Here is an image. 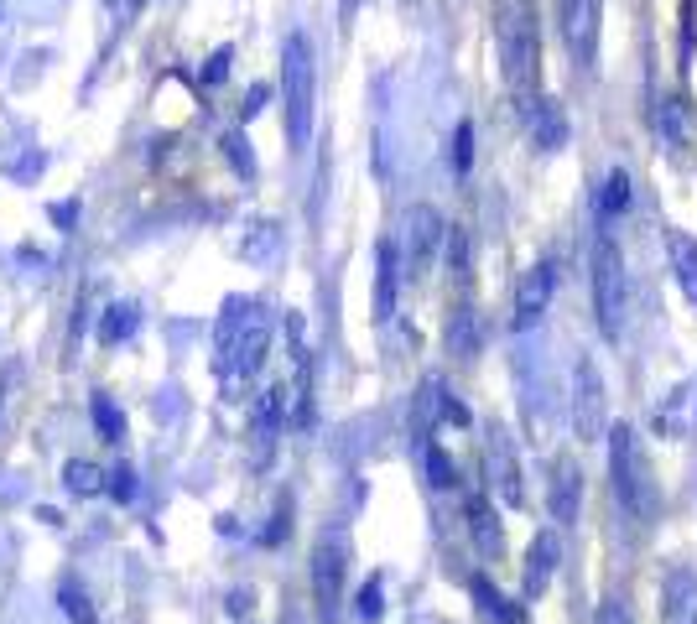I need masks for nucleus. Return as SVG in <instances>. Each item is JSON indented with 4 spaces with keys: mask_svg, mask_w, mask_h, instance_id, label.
I'll list each match as a JSON object with an SVG mask.
<instances>
[{
    "mask_svg": "<svg viewBox=\"0 0 697 624\" xmlns=\"http://www.w3.org/2000/svg\"><path fill=\"white\" fill-rule=\"evenodd\" d=\"M229 63H235V47H214V52H209V63H203V73H198V78L214 89V84H224V78H229Z\"/></svg>",
    "mask_w": 697,
    "mask_h": 624,
    "instance_id": "nucleus-33",
    "label": "nucleus"
},
{
    "mask_svg": "<svg viewBox=\"0 0 697 624\" xmlns=\"http://www.w3.org/2000/svg\"><path fill=\"white\" fill-rule=\"evenodd\" d=\"M453 167L458 172L474 167V125L469 120H458V130H453Z\"/></svg>",
    "mask_w": 697,
    "mask_h": 624,
    "instance_id": "nucleus-32",
    "label": "nucleus"
},
{
    "mask_svg": "<svg viewBox=\"0 0 697 624\" xmlns=\"http://www.w3.org/2000/svg\"><path fill=\"white\" fill-rule=\"evenodd\" d=\"M110 494H115V500H136V474H131L125 463L110 474Z\"/></svg>",
    "mask_w": 697,
    "mask_h": 624,
    "instance_id": "nucleus-35",
    "label": "nucleus"
},
{
    "mask_svg": "<svg viewBox=\"0 0 697 624\" xmlns=\"http://www.w3.org/2000/svg\"><path fill=\"white\" fill-rule=\"evenodd\" d=\"M422 463H427L432 489H453V484H458V468H453V458L437 448V442H427V448H422Z\"/></svg>",
    "mask_w": 697,
    "mask_h": 624,
    "instance_id": "nucleus-25",
    "label": "nucleus"
},
{
    "mask_svg": "<svg viewBox=\"0 0 697 624\" xmlns=\"http://www.w3.org/2000/svg\"><path fill=\"white\" fill-rule=\"evenodd\" d=\"M593 208H599V219H619L630 208V172L614 167L599 177V193H593Z\"/></svg>",
    "mask_w": 697,
    "mask_h": 624,
    "instance_id": "nucleus-22",
    "label": "nucleus"
},
{
    "mask_svg": "<svg viewBox=\"0 0 697 624\" xmlns=\"http://www.w3.org/2000/svg\"><path fill=\"white\" fill-rule=\"evenodd\" d=\"M68 489H73V494H99V489H105V474H99L94 463L73 458V463H68Z\"/></svg>",
    "mask_w": 697,
    "mask_h": 624,
    "instance_id": "nucleus-30",
    "label": "nucleus"
},
{
    "mask_svg": "<svg viewBox=\"0 0 697 624\" xmlns=\"http://www.w3.org/2000/svg\"><path fill=\"white\" fill-rule=\"evenodd\" d=\"M401 266H406V276H422V271H432V260L448 250V224H443V214H437L432 203H417V208H406L401 214Z\"/></svg>",
    "mask_w": 697,
    "mask_h": 624,
    "instance_id": "nucleus-6",
    "label": "nucleus"
},
{
    "mask_svg": "<svg viewBox=\"0 0 697 624\" xmlns=\"http://www.w3.org/2000/svg\"><path fill=\"white\" fill-rule=\"evenodd\" d=\"M271 349V312L250 297H229L219 318V375H255Z\"/></svg>",
    "mask_w": 697,
    "mask_h": 624,
    "instance_id": "nucleus-3",
    "label": "nucleus"
},
{
    "mask_svg": "<svg viewBox=\"0 0 697 624\" xmlns=\"http://www.w3.org/2000/svg\"><path fill=\"white\" fill-rule=\"evenodd\" d=\"M89 411H94V427L105 432L110 442H120V437H125V416H120V406H115L110 396H99V390H94V406H89Z\"/></svg>",
    "mask_w": 697,
    "mask_h": 624,
    "instance_id": "nucleus-28",
    "label": "nucleus"
},
{
    "mask_svg": "<svg viewBox=\"0 0 697 624\" xmlns=\"http://www.w3.org/2000/svg\"><path fill=\"white\" fill-rule=\"evenodd\" d=\"M276 229H281V224H271V219H266V234H255V240L245 245V255H250V260H261V255H271V250L281 245V234H276Z\"/></svg>",
    "mask_w": 697,
    "mask_h": 624,
    "instance_id": "nucleus-34",
    "label": "nucleus"
},
{
    "mask_svg": "<svg viewBox=\"0 0 697 624\" xmlns=\"http://www.w3.org/2000/svg\"><path fill=\"white\" fill-rule=\"evenodd\" d=\"M588 276H593V318H599V333L604 338H619L625 333V318H630V276H625V255L609 234L593 240V255H588Z\"/></svg>",
    "mask_w": 697,
    "mask_h": 624,
    "instance_id": "nucleus-5",
    "label": "nucleus"
},
{
    "mask_svg": "<svg viewBox=\"0 0 697 624\" xmlns=\"http://www.w3.org/2000/svg\"><path fill=\"white\" fill-rule=\"evenodd\" d=\"M396 286H401V250L396 240H380L375 245V318L391 323L396 312Z\"/></svg>",
    "mask_w": 697,
    "mask_h": 624,
    "instance_id": "nucleus-17",
    "label": "nucleus"
},
{
    "mask_svg": "<svg viewBox=\"0 0 697 624\" xmlns=\"http://www.w3.org/2000/svg\"><path fill=\"white\" fill-rule=\"evenodd\" d=\"M344 572H349V536L344 531H323L313 546V598L318 614L333 624L344 604Z\"/></svg>",
    "mask_w": 697,
    "mask_h": 624,
    "instance_id": "nucleus-7",
    "label": "nucleus"
},
{
    "mask_svg": "<svg viewBox=\"0 0 697 624\" xmlns=\"http://www.w3.org/2000/svg\"><path fill=\"white\" fill-rule=\"evenodd\" d=\"M261 104H271V84H250L245 110H240V115H245V120H250V115H261Z\"/></svg>",
    "mask_w": 697,
    "mask_h": 624,
    "instance_id": "nucleus-37",
    "label": "nucleus"
},
{
    "mask_svg": "<svg viewBox=\"0 0 697 624\" xmlns=\"http://www.w3.org/2000/svg\"><path fill=\"white\" fill-rule=\"evenodd\" d=\"M547 510L557 526H573L578 510H583V468L573 458H557L552 463V484H547Z\"/></svg>",
    "mask_w": 697,
    "mask_h": 624,
    "instance_id": "nucleus-13",
    "label": "nucleus"
},
{
    "mask_svg": "<svg viewBox=\"0 0 697 624\" xmlns=\"http://www.w3.org/2000/svg\"><path fill=\"white\" fill-rule=\"evenodd\" d=\"M136 328H141V307L136 302H115V307L99 312V344H125Z\"/></svg>",
    "mask_w": 697,
    "mask_h": 624,
    "instance_id": "nucleus-23",
    "label": "nucleus"
},
{
    "mask_svg": "<svg viewBox=\"0 0 697 624\" xmlns=\"http://www.w3.org/2000/svg\"><path fill=\"white\" fill-rule=\"evenodd\" d=\"M469 588H474V598H479V609H484L489 619H495V624H531V619H526V609L515 604V598H505L495 583L484 578V572H474V578H469Z\"/></svg>",
    "mask_w": 697,
    "mask_h": 624,
    "instance_id": "nucleus-20",
    "label": "nucleus"
},
{
    "mask_svg": "<svg viewBox=\"0 0 697 624\" xmlns=\"http://www.w3.org/2000/svg\"><path fill=\"white\" fill-rule=\"evenodd\" d=\"M651 427H656L666 442H682V437L692 432V385H687V380H682V385H671L666 396L656 401Z\"/></svg>",
    "mask_w": 697,
    "mask_h": 624,
    "instance_id": "nucleus-15",
    "label": "nucleus"
},
{
    "mask_svg": "<svg viewBox=\"0 0 697 624\" xmlns=\"http://www.w3.org/2000/svg\"><path fill=\"white\" fill-rule=\"evenodd\" d=\"M339 11H344V21H349V16L359 11V0H339Z\"/></svg>",
    "mask_w": 697,
    "mask_h": 624,
    "instance_id": "nucleus-39",
    "label": "nucleus"
},
{
    "mask_svg": "<svg viewBox=\"0 0 697 624\" xmlns=\"http://www.w3.org/2000/svg\"><path fill=\"white\" fill-rule=\"evenodd\" d=\"M609 484H614V500L625 505L635 520H656V510H661L656 474H651V458H645L640 432L630 422L609 427Z\"/></svg>",
    "mask_w": 697,
    "mask_h": 624,
    "instance_id": "nucleus-2",
    "label": "nucleus"
},
{
    "mask_svg": "<svg viewBox=\"0 0 697 624\" xmlns=\"http://www.w3.org/2000/svg\"><path fill=\"white\" fill-rule=\"evenodd\" d=\"M73 219H79V203H53V224H73Z\"/></svg>",
    "mask_w": 697,
    "mask_h": 624,
    "instance_id": "nucleus-38",
    "label": "nucleus"
},
{
    "mask_svg": "<svg viewBox=\"0 0 697 624\" xmlns=\"http://www.w3.org/2000/svg\"><path fill=\"white\" fill-rule=\"evenodd\" d=\"M573 432L583 437V442H599L604 437V375H599V364H593L588 354H578V364H573Z\"/></svg>",
    "mask_w": 697,
    "mask_h": 624,
    "instance_id": "nucleus-9",
    "label": "nucleus"
},
{
    "mask_svg": "<svg viewBox=\"0 0 697 624\" xmlns=\"http://www.w3.org/2000/svg\"><path fill=\"white\" fill-rule=\"evenodd\" d=\"M58 604H63V614H68L73 624H94V619H99V614L89 609V598H84V588H79V583H73V578H68L63 588H58Z\"/></svg>",
    "mask_w": 697,
    "mask_h": 624,
    "instance_id": "nucleus-29",
    "label": "nucleus"
},
{
    "mask_svg": "<svg viewBox=\"0 0 697 624\" xmlns=\"http://www.w3.org/2000/svg\"><path fill=\"white\" fill-rule=\"evenodd\" d=\"M484 479L500 489V500H505L510 510H521V505H526L521 463H515V448H510L505 427H495V422H489V437H484Z\"/></svg>",
    "mask_w": 697,
    "mask_h": 624,
    "instance_id": "nucleus-11",
    "label": "nucleus"
},
{
    "mask_svg": "<svg viewBox=\"0 0 697 624\" xmlns=\"http://www.w3.org/2000/svg\"><path fill=\"white\" fill-rule=\"evenodd\" d=\"M671 271H677V286H682V297L687 302H697V240H692V234H671Z\"/></svg>",
    "mask_w": 697,
    "mask_h": 624,
    "instance_id": "nucleus-21",
    "label": "nucleus"
},
{
    "mask_svg": "<svg viewBox=\"0 0 697 624\" xmlns=\"http://www.w3.org/2000/svg\"><path fill=\"white\" fill-rule=\"evenodd\" d=\"M495 42H500V73L515 104L541 94V26L531 0H495Z\"/></svg>",
    "mask_w": 697,
    "mask_h": 624,
    "instance_id": "nucleus-1",
    "label": "nucleus"
},
{
    "mask_svg": "<svg viewBox=\"0 0 697 624\" xmlns=\"http://www.w3.org/2000/svg\"><path fill=\"white\" fill-rule=\"evenodd\" d=\"M593 624H630V614H625V604H619V598H604L599 614H593Z\"/></svg>",
    "mask_w": 697,
    "mask_h": 624,
    "instance_id": "nucleus-36",
    "label": "nucleus"
},
{
    "mask_svg": "<svg viewBox=\"0 0 697 624\" xmlns=\"http://www.w3.org/2000/svg\"><path fill=\"white\" fill-rule=\"evenodd\" d=\"M354 614H359V624H380V614H385V583L380 578H365V588L354 598Z\"/></svg>",
    "mask_w": 697,
    "mask_h": 624,
    "instance_id": "nucleus-27",
    "label": "nucleus"
},
{
    "mask_svg": "<svg viewBox=\"0 0 697 624\" xmlns=\"http://www.w3.org/2000/svg\"><path fill=\"white\" fill-rule=\"evenodd\" d=\"M448 271L458 286L469 281V229L463 224H448Z\"/></svg>",
    "mask_w": 697,
    "mask_h": 624,
    "instance_id": "nucleus-26",
    "label": "nucleus"
},
{
    "mask_svg": "<svg viewBox=\"0 0 697 624\" xmlns=\"http://www.w3.org/2000/svg\"><path fill=\"white\" fill-rule=\"evenodd\" d=\"M661 614H666V624H697V572L692 567H671V578L661 588Z\"/></svg>",
    "mask_w": 697,
    "mask_h": 624,
    "instance_id": "nucleus-18",
    "label": "nucleus"
},
{
    "mask_svg": "<svg viewBox=\"0 0 697 624\" xmlns=\"http://www.w3.org/2000/svg\"><path fill=\"white\" fill-rule=\"evenodd\" d=\"M219 146H224V156H229V167H235L240 177H255V156H250V141L240 136V130H229V136H224Z\"/></svg>",
    "mask_w": 697,
    "mask_h": 624,
    "instance_id": "nucleus-31",
    "label": "nucleus"
},
{
    "mask_svg": "<svg viewBox=\"0 0 697 624\" xmlns=\"http://www.w3.org/2000/svg\"><path fill=\"white\" fill-rule=\"evenodd\" d=\"M281 99H287V141L292 151H302L307 136H313V104H318V63H313V42L302 32L281 42Z\"/></svg>",
    "mask_w": 697,
    "mask_h": 624,
    "instance_id": "nucleus-4",
    "label": "nucleus"
},
{
    "mask_svg": "<svg viewBox=\"0 0 697 624\" xmlns=\"http://www.w3.org/2000/svg\"><path fill=\"white\" fill-rule=\"evenodd\" d=\"M557 255H541L536 266L515 281V307H510V328L515 333H531L536 323H541V312H547V302H552V292H557Z\"/></svg>",
    "mask_w": 697,
    "mask_h": 624,
    "instance_id": "nucleus-10",
    "label": "nucleus"
},
{
    "mask_svg": "<svg viewBox=\"0 0 697 624\" xmlns=\"http://www.w3.org/2000/svg\"><path fill=\"white\" fill-rule=\"evenodd\" d=\"M557 562H562V546L552 531H541L531 541V552H526V572H521V598H541L547 593V583L557 578Z\"/></svg>",
    "mask_w": 697,
    "mask_h": 624,
    "instance_id": "nucleus-14",
    "label": "nucleus"
},
{
    "mask_svg": "<svg viewBox=\"0 0 697 624\" xmlns=\"http://www.w3.org/2000/svg\"><path fill=\"white\" fill-rule=\"evenodd\" d=\"M463 510H469V536H474V546H479V552H484L489 562H500V557H505V526H500L495 505H489L484 494L474 489V494H469V505H463Z\"/></svg>",
    "mask_w": 697,
    "mask_h": 624,
    "instance_id": "nucleus-16",
    "label": "nucleus"
},
{
    "mask_svg": "<svg viewBox=\"0 0 697 624\" xmlns=\"http://www.w3.org/2000/svg\"><path fill=\"white\" fill-rule=\"evenodd\" d=\"M448 349L458 359H474L479 354V312L474 307H453V318H448Z\"/></svg>",
    "mask_w": 697,
    "mask_h": 624,
    "instance_id": "nucleus-24",
    "label": "nucleus"
},
{
    "mask_svg": "<svg viewBox=\"0 0 697 624\" xmlns=\"http://www.w3.org/2000/svg\"><path fill=\"white\" fill-rule=\"evenodd\" d=\"M599 11L604 0H557V32L578 68H593V52H599Z\"/></svg>",
    "mask_w": 697,
    "mask_h": 624,
    "instance_id": "nucleus-8",
    "label": "nucleus"
},
{
    "mask_svg": "<svg viewBox=\"0 0 697 624\" xmlns=\"http://www.w3.org/2000/svg\"><path fill=\"white\" fill-rule=\"evenodd\" d=\"M521 125H526V136L536 151H562L567 146V110L552 99V94H531L521 99Z\"/></svg>",
    "mask_w": 697,
    "mask_h": 624,
    "instance_id": "nucleus-12",
    "label": "nucleus"
},
{
    "mask_svg": "<svg viewBox=\"0 0 697 624\" xmlns=\"http://www.w3.org/2000/svg\"><path fill=\"white\" fill-rule=\"evenodd\" d=\"M651 125H656V136L671 146V151H682L692 141V130H687V104L677 94H656L651 104Z\"/></svg>",
    "mask_w": 697,
    "mask_h": 624,
    "instance_id": "nucleus-19",
    "label": "nucleus"
}]
</instances>
